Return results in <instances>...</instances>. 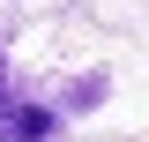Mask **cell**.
Instances as JSON below:
<instances>
[{"label":"cell","instance_id":"1","mask_svg":"<svg viewBox=\"0 0 149 142\" xmlns=\"http://www.w3.org/2000/svg\"><path fill=\"white\" fill-rule=\"evenodd\" d=\"M0 142H52V105L8 97V105H0Z\"/></svg>","mask_w":149,"mask_h":142},{"label":"cell","instance_id":"2","mask_svg":"<svg viewBox=\"0 0 149 142\" xmlns=\"http://www.w3.org/2000/svg\"><path fill=\"white\" fill-rule=\"evenodd\" d=\"M67 105H82V112H90V105H104V75H90V82H74V90H67Z\"/></svg>","mask_w":149,"mask_h":142}]
</instances>
